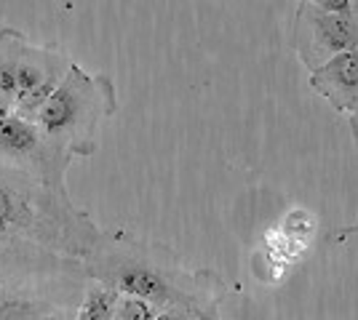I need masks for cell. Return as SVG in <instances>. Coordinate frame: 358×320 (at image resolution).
<instances>
[{"mask_svg": "<svg viewBox=\"0 0 358 320\" xmlns=\"http://www.w3.org/2000/svg\"><path fill=\"white\" fill-rule=\"evenodd\" d=\"M102 229L54 187L0 163V294L57 280H86L83 261Z\"/></svg>", "mask_w": 358, "mask_h": 320, "instance_id": "1", "label": "cell"}, {"mask_svg": "<svg viewBox=\"0 0 358 320\" xmlns=\"http://www.w3.org/2000/svg\"><path fill=\"white\" fill-rule=\"evenodd\" d=\"M83 273L126 296H139L158 312H185L195 320H220L227 296L214 270H193L166 243L136 238L126 229L105 232L94 245Z\"/></svg>", "mask_w": 358, "mask_h": 320, "instance_id": "2", "label": "cell"}, {"mask_svg": "<svg viewBox=\"0 0 358 320\" xmlns=\"http://www.w3.org/2000/svg\"><path fill=\"white\" fill-rule=\"evenodd\" d=\"M115 112V83L102 73H86L73 61L35 123L73 158H91L99 150V125Z\"/></svg>", "mask_w": 358, "mask_h": 320, "instance_id": "3", "label": "cell"}, {"mask_svg": "<svg viewBox=\"0 0 358 320\" xmlns=\"http://www.w3.org/2000/svg\"><path fill=\"white\" fill-rule=\"evenodd\" d=\"M70 54L54 43H32L14 27H0V91L14 99V118L35 123L51 91L70 70Z\"/></svg>", "mask_w": 358, "mask_h": 320, "instance_id": "4", "label": "cell"}, {"mask_svg": "<svg viewBox=\"0 0 358 320\" xmlns=\"http://www.w3.org/2000/svg\"><path fill=\"white\" fill-rule=\"evenodd\" d=\"M75 158L38 123L14 115L0 118V163L19 168L54 187H67V168Z\"/></svg>", "mask_w": 358, "mask_h": 320, "instance_id": "5", "label": "cell"}, {"mask_svg": "<svg viewBox=\"0 0 358 320\" xmlns=\"http://www.w3.org/2000/svg\"><path fill=\"white\" fill-rule=\"evenodd\" d=\"M292 46L299 61L313 73L315 67L327 64L331 56L358 48V22L356 16H337L315 8L313 3L299 0L294 27H292Z\"/></svg>", "mask_w": 358, "mask_h": 320, "instance_id": "6", "label": "cell"}, {"mask_svg": "<svg viewBox=\"0 0 358 320\" xmlns=\"http://www.w3.org/2000/svg\"><path fill=\"white\" fill-rule=\"evenodd\" d=\"M308 83L318 96H324L334 112L350 118L358 109V48L331 56L327 64L315 67Z\"/></svg>", "mask_w": 358, "mask_h": 320, "instance_id": "7", "label": "cell"}, {"mask_svg": "<svg viewBox=\"0 0 358 320\" xmlns=\"http://www.w3.org/2000/svg\"><path fill=\"white\" fill-rule=\"evenodd\" d=\"M118 299L120 294L115 289L86 277V289H83V299L78 305L75 320H115Z\"/></svg>", "mask_w": 358, "mask_h": 320, "instance_id": "8", "label": "cell"}, {"mask_svg": "<svg viewBox=\"0 0 358 320\" xmlns=\"http://www.w3.org/2000/svg\"><path fill=\"white\" fill-rule=\"evenodd\" d=\"M313 229H315L313 213L302 211V208L292 211L284 219V235L292 241V243H297V245H305V241L313 235Z\"/></svg>", "mask_w": 358, "mask_h": 320, "instance_id": "9", "label": "cell"}, {"mask_svg": "<svg viewBox=\"0 0 358 320\" xmlns=\"http://www.w3.org/2000/svg\"><path fill=\"white\" fill-rule=\"evenodd\" d=\"M155 315H158V310L150 302L139 299V296L120 294L118 307H115V320H152Z\"/></svg>", "mask_w": 358, "mask_h": 320, "instance_id": "10", "label": "cell"}, {"mask_svg": "<svg viewBox=\"0 0 358 320\" xmlns=\"http://www.w3.org/2000/svg\"><path fill=\"white\" fill-rule=\"evenodd\" d=\"M308 3H313L315 8H321L327 14L353 16V0H308Z\"/></svg>", "mask_w": 358, "mask_h": 320, "instance_id": "11", "label": "cell"}, {"mask_svg": "<svg viewBox=\"0 0 358 320\" xmlns=\"http://www.w3.org/2000/svg\"><path fill=\"white\" fill-rule=\"evenodd\" d=\"M350 235H358V222H353V224H345V227H340V232L334 235V241L337 243H345Z\"/></svg>", "mask_w": 358, "mask_h": 320, "instance_id": "12", "label": "cell"}, {"mask_svg": "<svg viewBox=\"0 0 358 320\" xmlns=\"http://www.w3.org/2000/svg\"><path fill=\"white\" fill-rule=\"evenodd\" d=\"M152 320H195V318L185 315V312H158Z\"/></svg>", "mask_w": 358, "mask_h": 320, "instance_id": "13", "label": "cell"}, {"mask_svg": "<svg viewBox=\"0 0 358 320\" xmlns=\"http://www.w3.org/2000/svg\"><path fill=\"white\" fill-rule=\"evenodd\" d=\"M350 121V134H353V139H356V147H358V109L348 118Z\"/></svg>", "mask_w": 358, "mask_h": 320, "instance_id": "14", "label": "cell"}, {"mask_svg": "<svg viewBox=\"0 0 358 320\" xmlns=\"http://www.w3.org/2000/svg\"><path fill=\"white\" fill-rule=\"evenodd\" d=\"M353 16H356V22H358V0H353Z\"/></svg>", "mask_w": 358, "mask_h": 320, "instance_id": "15", "label": "cell"}]
</instances>
